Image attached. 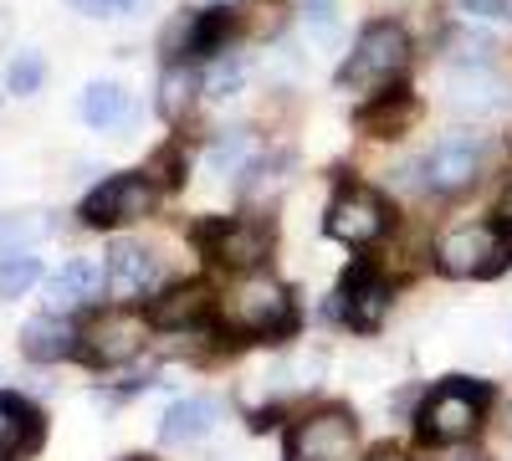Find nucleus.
<instances>
[{
  "label": "nucleus",
  "instance_id": "f257e3e1",
  "mask_svg": "<svg viewBox=\"0 0 512 461\" xmlns=\"http://www.w3.org/2000/svg\"><path fill=\"white\" fill-rule=\"evenodd\" d=\"M221 323L246 339H282V333H292L297 313L282 282H272L267 272H241L221 298Z\"/></svg>",
  "mask_w": 512,
  "mask_h": 461
},
{
  "label": "nucleus",
  "instance_id": "f03ea898",
  "mask_svg": "<svg viewBox=\"0 0 512 461\" xmlns=\"http://www.w3.org/2000/svg\"><path fill=\"white\" fill-rule=\"evenodd\" d=\"M492 390L472 385V380H446L425 395L420 405V441L425 446H456V441H472L482 426V410H487Z\"/></svg>",
  "mask_w": 512,
  "mask_h": 461
},
{
  "label": "nucleus",
  "instance_id": "7ed1b4c3",
  "mask_svg": "<svg viewBox=\"0 0 512 461\" xmlns=\"http://www.w3.org/2000/svg\"><path fill=\"white\" fill-rule=\"evenodd\" d=\"M410 62V36L395 26V21H374L359 31L349 62L338 67V88L349 93H369V88H384L390 77H400Z\"/></svg>",
  "mask_w": 512,
  "mask_h": 461
},
{
  "label": "nucleus",
  "instance_id": "20e7f679",
  "mask_svg": "<svg viewBox=\"0 0 512 461\" xmlns=\"http://www.w3.org/2000/svg\"><path fill=\"white\" fill-rule=\"evenodd\" d=\"M507 257H512V236H507V226H492V221L456 226L436 246V267L446 277H492L507 267Z\"/></svg>",
  "mask_w": 512,
  "mask_h": 461
},
{
  "label": "nucleus",
  "instance_id": "39448f33",
  "mask_svg": "<svg viewBox=\"0 0 512 461\" xmlns=\"http://www.w3.org/2000/svg\"><path fill=\"white\" fill-rule=\"evenodd\" d=\"M323 226L344 246H374L384 231H390V205H384V195L369 190V185H344L328 200Z\"/></svg>",
  "mask_w": 512,
  "mask_h": 461
},
{
  "label": "nucleus",
  "instance_id": "423d86ee",
  "mask_svg": "<svg viewBox=\"0 0 512 461\" xmlns=\"http://www.w3.org/2000/svg\"><path fill=\"white\" fill-rule=\"evenodd\" d=\"M149 211H154V180L149 175H113L82 200V226L108 231V226L144 221Z\"/></svg>",
  "mask_w": 512,
  "mask_h": 461
},
{
  "label": "nucleus",
  "instance_id": "0eeeda50",
  "mask_svg": "<svg viewBox=\"0 0 512 461\" xmlns=\"http://www.w3.org/2000/svg\"><path fill=\"white\" fill-rule=\"evenodd\" d=\"M354 436H359V426L349 410H338V405L318 410L287 431V461H349Z\"/></svg>",
  "mask_w": 512,
  "mask_h": 461
},
{
  "label": "nucleus",
  "instance_id": "6e6552de",
  "mask_svg": "<svg viewBox=\"0 0 512 461\" xmlns=\"http://www.w3.org/2000/svg\"><path fill=\"white\" fill-rule=\"evenodd\" d=\"M144 323L149 318H139V313H103V318H93L88 328L77 333V354L88 359V364H128L139 349H144Z\"/></svg>",
  "mask_w": 512,
  "mask_h": 461
},
{
  "label": "nucleus",
  "instance_id": "1a4fd4ad",
  "mask_svg": "<svg viewBox=\"0 0 512 461\" xmlns=\"http://www.w3.org/2000/svg\"><path fill=\"white\" fill-rule=\"evenodd\" d=\"M200 241L210 251V262H221L231 272H251L256 262H267L272 231L256 221H216V226H200Z\"/></svg>",
  "mask_w": 512,
  "mask_h": 461
},
{
  "label": "nucleus",
  "instance_id": "9d476101",
  "mask_svg": "<svg viewBox=\"0 0 512 461\" xmlns=\"http://www.w3.org/2000/svg\"><path fill=\"white\" fill-rule=\"evenodd\" d=\"M384 308H390V287H384V277L374 267H349V277L338 282V318H344L349 328L369 333L384 323Z\"/></svg>",
  "mask_w": 512,
  "mask_h": 461
},
{
  "label": "nucleus",
  "instance_id": "9b49d317",
  "mask_svg": "<svg viewBox=\"0 0 512 461\" xmlns=\"http://www.w3.org/2000/svg\"><path fill=\"white\" fill-rule=\"evenodd\" d=\"M236 31V11L231 6H210V11H200V16H190V21H175L169 26V36H164V52L169 57H210V52H221L226 47V36Z\"/></svg>",
  "mask_w": 512,
  "mask_h": 461
},
{
  "label": "nucleus",
  "instance_id": "f8f14e48",
  "mask_svg": "<svg viewBox=\"0 0 512 461\" xmlns=\"http://www.w3.org/2000/svg\"><path fill=\"white\" fill-rule=\"evenodd\" d=\"M477 164H482V144L472 134H446L431 159H425V180H431V190H461L477 180Z\"/></svg>",
  "mask_w": 512,
  "mask_h": 461
},
{
  "label": "nucleus",
  "instance_id": "ddd939ff",
  "mask_svg": "<svg viewBox=\"0 0 512 461\" xmlns=\"http://www.w3.org/2000/svg\"><path fill=\"white\" fill-rule=\"evenodd\" d=\"M216 313V298H210L205 282H185V287H164L159 298H149V323L154 328H200Z\"/></svg>",
  "mask_w": 512,
  "mask_h": 461
},
{
  "label": "nucleus",
  "instance_id": "4468645a",
  "mask_svg": "<svg viewBox=\"0 0 512 461\" xmlns=\"http://www.w3.org/2000/svg\"><path fill=\"white\" fill-rule=\"evenodd\" d=\"M103 287H108V267H103V262H88V257L67 262V267L52 277V313H77V308L98 303Z\"/></svg>",
  "mask_w": 512,
  "mask_h": 461
},
{
  "label": "nucleus",
  "instance_id": "2eb2a0df",
  "mask_svg": "<svg viewBox=\"0 0 512 461\" xmlns=\"http://www.w3.org/2000/svg\"><path fill=\"white\" fill-rule=\"evenodd\" d=\"M47 441V421L41 410L21 395H0V456H21V451H36Z\"/></svg>",
  "mask_w": 512,
  "mask_h": 461
},
{
  "label": "nucleus",
  "instance_id": "dca6fc26",
  "mask_svg": "<svg viewBox=\"0 0 512 461\" xmlns=\"http://www.w3.org/2000/svg\"><path fill=\"white\" fill-rule=\"evenodd\" d=\"M159 282V262L149 257L144 246L134 241H113L108 251V287L118 292V298H139V292H149Z\"/></svg>",
  "mask_w": 512,
  "mask_h": 461
},
{
  "label": "nucleus",
  "instance_id": "f3484780",
  "mask_svg": "<svg viewBox=\"0 0 512 461\" xmlns=\"http://www.w3.org/2000/svg\"><path fill=\"white\" fill-rule=\"evenodd\" d=\"M216 400H205V395H190V400H175L164 410V426H159V436L169 441V446H190V441H200V436H210V426H216Z\"/></svg>",
  "mask_w": 512,
  "mask_h": 461
},
{
  "label": "nucleus",
  "instance_id": "a211bd4d",
  "mask_svg": "<svg viewBox=\"0 0 512 461\" xmlns=\"http://www.w3.org/2000/svg\"><path fill=\"white\" fill-rule=\"evenodd\" d=\"M72 339H77V333H72L57 313H47V318H31V323L21 328V354L36 359V364H52V359H62V354L77 349Z\"/></svg>",
  "mask_w": 512,
  "mask_h": 461
},
{
  "label": "nucleus",
  "instance_id": "6ab92c4d",
  "mask_svg": "<svg viewBox=\"0 0 512 461\" xmlns=\"http://www.w3.org/2000/svg\"><path fill=\"white\" fill-rule=\"evenodd\" d=\"M410 118H415V98L410 93H390V98H379V103H369L359 113V129L364 134H405Z\"/></svg>",
  "mask_w": 512,
  "mask_h": 461
},
{
  "label": "nucleus",
  "instance_id": "aec40b11",
  "mask_svg": "<svg viewBox=\"0 0 512 461\" xmlns=\"http://www.w3.org/2000/svg\"><path fill=\"white\" fill-rule=\"evenodd\" d=\"M123 113H128V93L118 82H93V88L82 93V118H88L93 129H113V123H123Z\"/></svg>",
  "mask_w": 512,
  "mask_h": 461
},
{
  "label": "nucleus",
  "instance_id": "412c9836",
  "mask_svg": "<svg viewBox=\"0 0 512 461\" xmlns=\"http://www.w3.org/2000/svg\"><path fill=\"white\" fill-rule=\"evenodd\" d=\"M36 282H41V257H31V251H6L0 257V298H21Z\"/></svg>",
  "mask_w": 512,
  "mask_h": 461
},
{
  "label": "nucleus",
  "instance_id": "4be33fe9",
  "mask_svg": "<svg viewBox=\"0 0 512 461\" xmlns=\"http://www.w3.org/2000/svg\"><path fill=\"white\" fill-rule=\"evenodd\" d=\"M251 159H256V139L246 129H231L226 139H216V149H210V170L216 175H241Z\"/></svg>",
  "mask_w": 512,
  "mask_h": 461
},
{
  "label": "nucleus",
  "instance_id": "5701e85b",
  "mask_svg": "<svg viewBox=\"0 0 512 461\" xmlns=\"http://www.w3.org/2000/svg\"><path fill=\"white\" fill-rule=\"evenodd\" d=\"M190 103H195V77H190L185 67H169V72L159 77V113H164L169 123H180Z\"/></svg>",
  "mask_w": 512,
  "mask_h": 461
},
{
  "label": "nucleus",
  "instance_id": "b1692460",
  "mask_svg": "<svg viewBox=\"0 0 512 461\" xmlns=\"http://www.w3.org/2000/svg\"><path fill=\"white\" fill-rule=\"evenodd\" d=\"M451 93H456V108H472V113H482V108H492L497 103V82L487 77V72H456L451 77Z\"/></svg>",
  "mask_w": 512,
  "mask_h": 461
},
{
  "label": "nucleus",
  "instance_id": "393cba45",
  "mask_svg": "<svg viewBox=\"0 0 512 461\" xmlns=\"http://www.w3.org/2000/svg\"><path fill=\"white\" fill-rule=\"evenodd\" d=\"M41 236H47V216L41 211L0 216V251H21V241H41Z\"/></svg>",
  "mask_w": 512,
  "mask_h": 461
},
{
  "label": "nucleus",
  "instance_id": "a878e982",
  "mask_svg": "<svg viewBox=\"0 0 512 461\" xmlns=\"http://www.w3.org/2000/svg\"><path fill=\"white\" fill-rule=\"evenodd\" d=\"M41 77H47V62H41L36 52H21V57L11 62V72H6V88L26 98V93H36V88H41Z\"/></svg>",
  "mask_w": 512,
  "mask_h": 461
},
{
  "label": "nucleus",
  "instance_id": "bb28decb",
  "mask_svg": "<svg viewBox=\"0 0 512 461\" xmlns=\"http://www.w3.org/2000/svg\"><path fill=\"white\" fill-rule=\"evenodd\" d=\"M241 77H246V67L231 57V62H216V67H210V82H205V88L216 93V98H231V93L241 88Z\"/></svg>",
  "mask_w": 512,
  "mask_h": 461
},
{
  "label": "nucleus",
  "instance_id": "cd10ccee",
  "mask_svg": "<svg viewBox=\"0 0 512 461\" xmlns=\"http://www.w3.org/2000/svg\"><path fill=\"white\" fill-rule=\"evenodd\" d=\"M175 170H180V149H164V154L154 159V175H159L164 185H175V180H180Z\"/></svg>",
  "mask_w": 512,
  "mask_h": 461
},
{
  "label": "nucleus",
  "instance_id": "c85d7f7f",
  "mask_svg": "<svg viewBox=\"0 0 512 461\" xmlns=\"http://www.w3.org/2000/svg\"><path fill=\"white\" fill-rule=\"evenodd\" d=\"M77 11H88V16H108V11H128L134 0H72Z\"/></svg>",
  "mask_w": 512,
  "mask_h": 461
},
{
  "label": "nucleus",
  "instance_id": "c756f323",
  "mask_svg": "<svg viewBox=\"0 0 512 461\" xmlns=\"http://www.w3.org/2000/svg\"><path fill=\"white\" fill-rule=\"evenodd\" d=\"M466 11H477V16H502V0H466Z\"/></svg>",
  "mask_w": 512,
  "mask_h": 461
},
{
  "label": "nucleus",
  "instance_id": "7c9ffc66",
  "mask_svg": "<svg viewBox=\"0 0 512 461\" xmlns=\"http://www.w3.org/2000/svg\"><path fill=\"white\" fill-rule=\"evenodd\" d=\"M364 461H405V456H400V451H395V446H374V451H369V456H364Z\"/></svg>",
  "mask_w": 512,
  "mask_h": 461
},
{
  "label": "nucleus",
  "instance_id": "2f4dec72",
  "mask_svg": "<svg viewBox=\"0 0 512 461\" xmlns=\"http://www.w3.org/2000/svg\"><path fill=\"white\" fill-rule=\"evenodd\" d=\"M502 216H507V221H512V190H507V195H502Z\"/></svg>",
  "mask_w": 512,
  "mask_h": 461
}]
</instances>
